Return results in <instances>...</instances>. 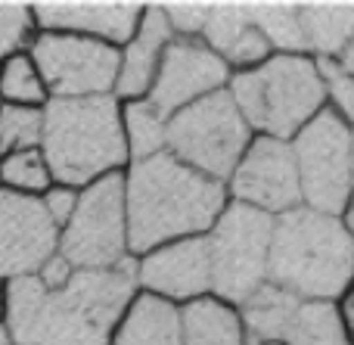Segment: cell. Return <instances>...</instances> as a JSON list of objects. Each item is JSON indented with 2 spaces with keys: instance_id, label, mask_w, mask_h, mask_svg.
<instances>
[{
  "instance_id": "1",
  "label": "cell",
  "mask_w": 354,
  "mask_h": 345,
  "mask_svg": "<svg viewBox=\"0 0 354 345\" xmlns=\"http://www.w3.org/2000/svg\"><path fill=\"white\" fill-rule=\"evenodd\" d=\"M137 292V259L112 271H78L62 292L22 277L10 283L6 330L16 345H112Z\"/></svg>"
},
{
  "instance_id": "2",
  "label": "cell",
  "mask_w": 354,
  "mask_h": 345,
  "mask_svg": "<svg viewBox=\"0 0 354 345\" xmlns=\"http://www.w3.org/2000/svg\"><path fill=\"white\" fill-rule=\"evenodd\" d=\"M131 255L187 236H205L227 209V184L199 174L171 153L134 162L124 171Z\"/></svg>"
},
{
  "instance_id": "3",
  "label": "cell",
  "mask_w": 354,
  "mask_h": 345,
  "mask_svg": "<svg viewBox=\"0 0 354 345\" xmlns=\"http://www.w3.org/2000/svg\"><path fill=\"white\" fill-rule=\"evenodd\" d=\"M268 283L308 302H339L354 286V230L345 218L308 205L274 218Z\"/></svg>"
},
{
  "instance_id": "4",
  "label": "cell",
  "mask_w": 354,
  "mask_h": 345,
  "mask_svg": "<svg viewBox=\"0 0 354 345\" xmlns=\"http://www.w3.org/2000/svg\"><path fill=\"white\" fill-rule=\"evenodd\" d=\"M44 156L56 184L84 187L131 168L122 124V103L115 97L50 100L44 109Z\"/></svg>"
},
{
  "instance_id": "5",
  "label": "cell",
  "mask_w": 354,
  "mask_h": 345,
  "mask_svg": "<svg viewBox=\"0 0 354 345\" xmlns=\"http://www.w3.org/2000/svg\"><path fill=\"white\" fill-rule=\"evenodd\" d=\"M227 91L258 137L292 140L326 109L320 62L308 53H274L258 68L233 72Z\"/></svg>"
},
{
  "instance_id": "6",
  "label": "cell",
  "mask_w": 354,
  "mask_h": 345,
  "mask_svg": "<svg viewBox=\"0 0 354 345\" xmlns=\"http://www.w3.org/2000/svg\"><path fill=\"white\" fill-rule=\"evenodd\" d=\"M252 140L255 131L230 91L212 93L168 118V153L221 184L230 180Z\"/></svg>"
},
{
  "instance_id": "7",
  "label": "cell",
  "mask_w": 354,
  "mask_h": 345,
  "mask_svg": "<svg viewBox=\"0 0 354 345\" xmlns=\"http://www.w3.org/2000/svg\"><path fill=\"white\" fill-rule=\"evenodd\" d=\"M205 240L212 252V292L243 308L270 280L274 218L243 203H227Z\"/></svg>"
},
{
  "instance_id": "8",
  "label": "cell",
  "mask_w": 354,
  "mask_h": 345,
  "mask_svg": "<svg viewBox=\"0 0 354 345\" xmlns=\"http://www.w3.org/2000/svg\"><path fill=\"white\" fill-rule=\"evenodd\" d=\"M59 252L78 271H112L131 261V224L124 171L81 190L75 218L62 227Z\"/></svg>"
},
{
  "instance_id": "9",
  "label": "cell",
  "mask_w": 354,
  "mask_h": 345,
  "mask_svg": "<svg viewBox=\"0 0 354 345\" xmlns=\"http://www.w3.org/2000/svg\"><path fill=\"white\" fill-rule=\"evenodd\" d=\"M289 143L301 178V203L345 218L354 196V128L324 109Z\"/></svg>"
},
{
  "instance_id": "10",
  "label": "cell",
  "mask_w": 354,
  "mask_h": 345,
  "mask_svg": "<svg viewBox=\"0 0 354 345\" xmlns=\"http://www.w3.org/2000/svg\"><path fill=\"white\" fill-rule=\"evenodd\" d=\"M31 56L53 100L115 97L122 50L112 44L62 31H37Z\"/></svg>"
},
{
  "instance_id": "11",
  "label": "cell",
  "mask_w": 354,
  "mask_h": 345,
  "mask_svg": "<svg viewBox=\"0 0 354 345\" xmlns=\"http://www.w3.org/2000/svg\"><path fill=\"white\" fill-rule=\"evenodd\" d=\"M227 196L230 203H243L270 218H280L305 205L292 143L255 134L252 147L239 159L236 171L227 180Z\"/></svg>"
},
{
  "instance_id": "12",
  "label": "cell",
  "mask_w": 354,
  "mask_h": 345,
  "mask_svg": "<svg viewBox=\"0 0 354 345\" xmlns=\"http://www.w3.org/2000/svg\"><path fill=\"white\" fill-rule=\"evenodd\" d=\"M59 236L62 230L37 196L0 190V280L35 277L44 261L59 252Z\"/></svg>"
},
{
  "instance_id": "13",
  "label": "cell",
  "mask_w": 354,
  "mask_h": 345,
  "mask_svg": "<svg viewBox=\"0 0 354 345\" xmlns=\"http://www.w3.org/2000/svg\"><path fill=\"white\" fill-rule=\"evenodd\" d=\"M233 72L202 37H174L162 59L159 78L149 93V103L162 115H177L180 109L227 91Z\"/></svg>"
},
{
  "instance_id": "14",
  "label": "cell",
  "mask_w": 354,
  "mask_h": 345,
  "mask_svg": "<svg viewBox=\"0 0 354 345\" xmlns=\"http://www.w3.org/2000/svg\"><path fill=\"white\" fill-rule=\"evenodd\" d=\"M137 286L140 292L165 302L183 305L212 296V252L205 236H187L156 246L137 259Z\"/></svg>"
},
{
  "instance_id": "15",
  "label": "cell",
  "mask_w": 354,
  "mask_h": 345,
  "mask_svg": "<svg viewBox=\"0 0 354 345\" xmlns=\"http://www.w3.org/2000/svg\"><path fill=\"white\" fill-rule=\"evenodd\" d=\"M35 6V19L41 31H62V35H81L93 41L112 44L122 50L137 35L143 22L147 3H93V0H41Z\"/></svg>"
},
{
  "instance_id": "16",
  "label": "cell",
  "mask_w": 354,
  "mask_h": 345,
  "mask_svg": "<svg viewBox=\"0 0 354 345\" xmlns=\"http://www.w3.org/2000/svg\"><path fill=\"white\" fill-rule=\"evenodd\" d=\"M171 44H174V31L168 25L162 3H147L137 35L122 47V66H118V84H115L118 103L149 100L156 78H159L162 59H165Z\"/></svg>"
},
{
  "instance_id": "17",
  "label": "cell",
  "mask_w": 354,
  "mask_h": 345,
  "mask_svg": "<svg viewBox=\"0 0 354 345\" xmlns=\"http://www.w3.org/2000/svg\"><path fill=\"white\" fill-rule=\"evenodd\" d=\"M112 345H183L180 308L159 296L137 292L112 333Z\"/></svg>"
},
{
  "instance_id": "18",
  "label": "cell",
  "mask_w": 354,
  "mask_h": 345,
  "mask_svg": "<svg viewBox=\"0 0 354 345\" xmlns=\"http://www.w3.org/2000/svg\"><path fill=\"white\" fill-rule=\"evenodd\" d=\"M183 345H252L243 311L212 292L180 308Z\"/></svg>"
},
{
  "instance_id": "19",
  "label": "cell",
  "mask_w": 354,
  "mask_h": 345,
  "mask_svg": "<svg viewBox=\"0 0 354 345\" xmlns=\"http://www.w3.org/2000/svg\"><path fill=\"white\" fill-rule=\"evenodd\" d=\"M314 59H339L354 41V3H299Z\"/></svg>"
},
{
  "instance_id": "20",
  "label": "cell",
  "mask_w": 354,
  "mask_h": 345,
  "mask_svg": "<svg viewBox=\"0 0 354 345\" xmlns=\"http://www.w3.org/2000/svg\"><path fill=\"white\" fill-rule=\"evenodd\" d=\"M283 345H351L339 302L301 299L283 333Z\"/></svg>"
},
{
  "instance_id": "21",
  "label": "cell",
  "mask_w": 354,
  "mask_h": 345,
  "mask_svg": "<svg viewBox=\"0 0 354 345\" xmlns=\"http://www.w3.org/2000/svg\"><path fill=\"white\" fill-rule=\"evenodd\" d=\"M301 299L289 296L286 290L274 283H264L249 302L243 305V321L249 330L252 345H264V342H283L289 321H292V311Z\"/></svg>"
},
{
  "instance_id": "22",
  "label": "cell",
  "mask_w": 354,
  "mask_h": 345,
  "mask_svg": "<svg viewBox=\"0 0 354 345\" xmlns=\"http://www.w3.org/2000/svg\"><path fill=\"white\" fill-rule=\"evenodd\" d=\"M122 124H124L131 165L168 153V115H162L149 100L122 103Z\"/></svg>"
},
{
  "instance_id": "23",
  "label": "cell",
  "mask_w": 354,
  "mask_h": 345,
  "mask_svg": "<svg viewBox=\"0 0 354 345\" xmlns=\"http://www.w3.org/2000/svg\"><path fill=\"white\" fill-rule=\"evenodd\" d=\"M50 87L37 68L31 50L16 53L0 62V106H28V109H47Z\"/></svg>"
},
{
  "instance_id": "24",
  "label": "cell",
  "mask_w": 354,
  "mask_h": 345,
  "mask_svg": "<svg viewBox=\"0 0 354 345\" xmlns=\"http://www.w3.org/2000/svg\"><path fill=\"white\" fill-rule=\"evenodd\" d=\"M252 19L270 41L274 53H308L299 3H252Z\"/></svg>"
},
{
  "instance_id": "25",
  "label": "cell",
  "mask_w": 354,
  "mask_h": 345,
  "mask_svg": "<svg viewBox=\"0 0 354 345\" xmlns=\"http://www.w3.org/2000/svg\"><path fill=\"white\" fill-rule=\"evenodd\" d=\"M53 184L56 178L44 149H22V153H10L0 159V190L41 199Z\"/></svg>"
},
{
  "instance_id": "26",
  "label": "cell",
  "mask_w": 354,
  "mask_h": 345,
  "mask_svg": "<svg viewBox=\"0 0 354 345\" xmlns=\"http://www.w3.org/2000/svg\"><path fill=\"white\" fill-rule=\"evenodd\" d=\"M44 143V109L28 106H0V156L41 149Z\"/></svg>"
},
{
  "instance_id": "27",
  "label": "cell",
  "mask_w": 354,
  "mask_h": 345,
  "mask_svg": "<svg viewBox=\"0 0 354 345\" xmlns=\"http://www.w3.org/2000/svg\"><path fill=\"white\" fill-rule=\"evenodd\" d=\"M37 31L41 28L31 3H0V62L31 50Z\"/></svg>"
},
{
  "instance_id": "28",
  "label": "cell",
  "mask_w": 354,
  "mask_h": 345,
  "mask_svg": "<svg viewBox=\"0 0 354 345\" xmlns=\"http://www.w3.org/2000/svg\"><path fill=\"white\" fill-rule=\"evenodd\" d=\"M326 91V109L354 128V75L339 59H317Z\"/></svg>"
},
{
  "instance_id": "29",
  "label": "cell",
  "mask_w": 354,
  "mask_h": 345,
  "mask_svg": "<svg viewBox=\"0 0 354 345\" xmlns=\"http://www.w3.org/2000/svg\"><path fill=\"white\" fill-rule=\"evenodd\" d=\"M270 56H274V47H270V41L264 37V31L255 25V19H252V22L233 37L230 47L221 53V59L230 66V72H249V68H258L261 62H268Z\"/></svg>"
},
{
  "instance_id": "30",
  "label": "cell",
  "mask_w": 354,
  "mask_h": 345,
  "mask_svg": "<svg viewBox=\"0 0 354 345\" xmlns=\"http://www.w3.org/2000/svg\"><path fill=\"white\" fill-rule=\"evenodd\" d=\"M165 19L171 25L174 37H202L205 35L212 3H162Z\"/></svg>"
},
{
  "instance_id": "31",
  "label": "cell",
  "mask_w": 354,
  "mask_h": 345,
  "mask_svg": "<svg viewBox=\"0 0 354 345\" xmlns=\"http://www.w3.org/2000/svg\"><path fill=\"white\" fill-rule=\"evenodd\" d=\"M44 209H47L50 221L56 224V227H66L68 221L75 218V212H78V203H81V190L78 187H66V184H53L47 193L41 196Z\"/></svg>"
},
{
  "instance_id": "32",
  "label": "cell",
  "mask_w": 354,
  "mask_h": 345,
  "mask_svg": "<svg viewBox=\"0 0 354 345\" xmlns=\"http://www.w3.org/2000/svg\"><path fill=\"white\" fill-rule=\"evenodd\" d=\"M75 274H78V268H75L62 252H56V255H50V259L44 261L41 271H37L35 277L47 292H62L75 280Z\"/></svg>"
},
{
  "instance_id": "33",
  "label": "cell",
  "mask_w": 354,
  "mask_h": 345,
  "mask_svg": "<svg viewBox=\"0 0 354 345\" xmlns=\"http://www.w3.org/2000/svg\"><path fill=\"white\" fill-rule=\"evenodd\" d=\"M339 311H342V321H345V330H348V339L354 345V286L339 299Z\"/></svg>"
},
{
  "instance_id": "34",
  "label": "cell",
  "mask_w": 354,
  "mask_h": 345,
  "mask_svg": "<svg viewBox=\"0 0 354 345\" xmlns=\"http://www.w3.org/2000/svg\"><path fill=\"white\" fill-rule=\"evenodd\" d=\"M6 315H10V283L0 280V327L6 324Z\"/></svg>"
},
{
  "instance_id": "35",
  "label": "cell",
  "mask_w": 354,
  "mask_h": 345,
  "mask_svg": "<svg viewBox=\"0 0 354 345\" xmlns=\"http://www.w3.org/2000/svg\"><path fill=\"white\" fill-rule=\"evenodd\" d=\"M339 62H342V66H345V68H348V72L354 75V41L348 44V50H345V53L339 56Z\"/></svg>"
},
{
  "instance_id": "36",
  "label": "cell",
  "mask_w": 354,
  "mask_h": 345,
  "mask_svg": "<svg viewBox=\"0 0 354 345\" xmlns=\"http://www.w3.org/2000/svg\"><path fill=\"white\" fill-rule=\"evenodd\" d=\"M0 345H16L12 342V336H10V330H6V324L0 327Z\"/></svg>"
},
{
  "instance_id": "37",
  "label": "cell",
  "mask_w": 354,
  "mask_h": 345,
  "mask_svg": "<svg viewBox=\"0 0 354 345\" xmlns=\"http://www.w3.org/2000/svg\"><path fill=\"white\" fill-rule=\"evenodd\" d=\"M345 224L354 230V196H351V205H348V212H345Z\"/></svg>"
},
{
  "instance_id": "38",
  "label": "cell",
  "mask_w": 354,
  "mask_h": 345,
  "mask_svg": "<svg viewBox=\"0 0 354 345\" xmlns=\"http://www.w3.org/2000/svg\"><path fill=\"white\" fill-rule=\"evenodd\" d=\"M264 345H283V342H264Z\"/></svg>"
},
{
  "instance_id": "39",
  "label": "cell",
  "mask_w": 354,
  "mask_h": 345,
  "mask_svg": "<svg viewBox=\"0 0 354 345\" xmlns=\"http://www.w3.org/2000/svg\"><path fill=\"white\" fill-rule=\"evenodd\" d=\"M0 159H3V156H0Z\"/></svg>"
}]
</instances>
